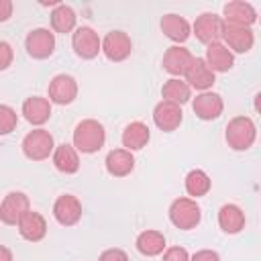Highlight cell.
<instances>
[{
	"mask_svg": "<svg viewBox=\"0 0 261 261\" xmlns=\"http://www.w3.org/2000/svg\"><path fill=\"white\" fill-rule=\"evenodd\" d=\"M12 59H14L12 45L6 43V41H0V71L8 69V67L12 65Z\"/></svg>",
	"mask_w": 261,
	"mask_h": 261,
	"instance_id": "cell-32",
	"label": "cell"
},
{
	"mask_svg": "<svg viewBox=\"0 0 261 261\" xmlns=\"http://www.w3.org/2000/svg\"><path fill=\"white\" fill-rule=\"evenodd\" d=\"M169 220L179 230H192L202 220V208L194 198H175L169 206Z\"/></svg>",
	"mask_w": 261,
	"mask_h": 261,
	"instance_id": "cell-3",
	"label": "cell"
},
{
	"mask_svg": "<svg viewBox=\"0 0 261 261\" xmlns=\"http://www.w3.org/2000/svg\"><path fill=\"white\" fill-rule=\"evenodd\" d=\"M224 139H226V143L232 151H247V149L253 147V143L257 139V126L245 114L232 116L226 124Z\"/></svg>",
	"mask_w": 261,
	"mask_h": 261,
	"instance_id": "cell-2",
	"label": "cell"
},
{
	"mask_svg": "<svg viewBox=\"0 0 261 261\" xmlns=\"http://www.w3.org/2000/svg\"><path fill=\"white\" fill-rule=\"evenodd\" d=\"M135 247L141 255L145 257H157L165 251L167 243H165V234L161 230H155V228H147L143 232H139L137 241H135Z\"/></svg>",
	"mask_w": 261,
	"mask_h": 261,
	"instance_id": "cell-22",
	"label": "cell"
},
{
	"mask_svg": "<svg viewBox=\"0 0 261 261\" xmlns=\"http://www.w3.org/2000/svg\"><path fill=\"white\" fill-rule=\"evenodd\" d=\"M22 116L35 124V126H41L45 124L49 118H51V102L43 96H31L22 102Z\"/></svg>",
	"mask_w": 261,
	"mask_h": 261,
	"instance_id": "cell-20",
	"label": "cell"
},
{
	"mask_svg": "<svg viewBox=\"0 0 261 261\" xmlns=\"http://www.w3.org/2000/svg\"><path fill=\"white\" fill-rule=\"evenodd\" d=\"M184 186H186V192H188L190 196L202 198V196H206V194L210 192L212 179L208 177V173H206L204 169H192V171H188Z\"/></svg>",
	"mask_w": 261,
	"mask_h": 261,
	"instance_id": "cell-29",
	"label": "cell"
},
{
	"mask_svg": "<svg viewBox=\"0 0 261 261\" xmlns=\"http://www.w3.org/2000/svg\"><path fill=\"white\" fill-rule=\"evenodd\" d=\"M51 159H53L55 169L61 171V173H65V175H71V173H75L80 169V155L73 149V145H69V143L55 145Z\"/></svg>",
	"mask_w": 261,
	"mask_h": 261,
	"instance_id": "cell-24",
	"label": "cell"
},
{
	"mask_svg": "<svg viewBox=\"0 0 261 261\" xmlns=\"http://www.w3.org/2000/svg\"><path fill=\"white\" fill-rule=\"evenodd\" d=\"M202 59L206 61V65L214 73H224V71L232 69V65H234V55L222 43H210V45H206V55Z\"/></svg>",
	"mask_w": 261,
	"mask_h": 261,
	"instance_id": "cell-19",
	"label": "cell"
},
{
	"mask_svg": "<svg viewBox=\"0 0 261 261\" xmlns=\"http://www.w3.org/2000/svg\"><path fill=\"white\" fill-rule=\"evenodd\" d=\"M75 22H77V16H75V10L69 6V4H57L53 6L51 10V27L55 33H71L75 31Z\"/></svg>",
	"mask_w": 261,
	"mask_h": 261,
	"instance_id": "cell-27",
	"label": "cell"
},
{
	"mask_svg": "<svg viewBox=\"0 0 261 261\" xmlns=\"http://www.w3.org/2000/svg\"><path fill=\"white\" fill-rule=\"evenodd\" d=\"M71 47L77 57L82 59H94L102 51V39L92 27H77L71 33Z\"/></svg>",
	"mask_w": 261,
	"mask_h": 261,
	"instance_id": "cell-5",
	"label": "cell"
},
{
	"mask_svg": "<svg viewBox=\"0 0 261 261\" xmlns=\"http://www.w3.org/2000/svg\"><path fill=\"white\" fill-rule=\"evenodd\" d=\"M192 110L200 120H216L222 110H224V102L222 96L216 92H200L194 100H192Z\"/></svg>",
	"mask_w": 261,
	"mask_h": 261,
	"instance_id": "cell-16",
	"label": "cell"
},
{
	"mask_svg": "<svg viewBox=\"0 0 261 261\" xmlns=\"http://www.w3.org/2000/svg\"><path fill=\"white\" fill-rule=\"evenodd\" d=\"M12 10H14V4L10 0H0V22H6L12 16Z\"/></svg>",
	"mask_w": 261,
	"mask_h": 261,
	"instance_id": "cell-35",
	"label": "cell"
},
{
	"mask_svg": "<svg viewBox=\"0 0 261 261\" xmlns=\"http://www.w3.org/2000/svg\"><path fill=\"white\" fill-rule=\"evenodd\" d=\"M149 139H151V130H149V126H147L145 122H141V120L128 122V124L124 126V130H122V137H120L122 147H124L126 151H130V153L143 149V147L149 143Z\"/></svg>",
	"mask_w": 261,
	"mask_h": 261,
	"instance_id": "cell-23",
	"label": "cell"
},
{
	"mask_svg": "<svg viewBox=\"0 0 261 261\" xmlns=\"http://www.w3.org/2000/svg\"><path fill=\"white\" fill-rule=\"evenodd\" d=\"M222 45L234 55V53H247L253 49L255 35L247 27H237V24H226L222 22Z\"/></svg>",
	"mask_w": 261,
	"mask_h": 261,
	"instance_id": "cell-9",
	"label": "cell"
},
{
	"mask_svg": "<svg viewBox=\"0 0 261 261\" xmlns=\"http://www.w3.org/2000/svg\"><path fill=\"white\" fill-rule=\"evenodd\" d=\"M102 53L110 61H124L133 53V41L124 31H110L102 39Z\"/></svg>",
	"mask_w": 261,
	"mask_h": 261,
	"instance_id": "cell-13",
	"label": "cell"
},
{
	"mask_svg": "<svg viewBox=\"0 0 261 261\" xmlns=\"http://www.w3.org/2000/svg\"><path fill=\"white\" fill-rule=\"evenodd\" d=\"M47 100L51 104H59V106H65V104H71L75 98H77V82L73 75L69 73H57L53 75V80L49 82V88H47Z\"/></svg>",
	"mask_w": 261,
	"mask_h": 261,
	"instance_id": "cell-6",
	"label": "cell"
},
{
	"mask_svg": "<svg viewBox=\"0 0 261 261\" xmlns=\"http://www.w3.org/2000/svg\"><path fill=\"white\" fill-rule=\"evenodd\" d=\"M98 261H128V255L122 249H106L102 251V255L98 257Z\"/></svg>",
	"mask_w": 261,
	"mask_h": 261,
	"instance_id": "cell-33",
	"label": "cell"
},
{
	"mask_svg": "<svg viewBox=\"0 0 261 261\" xmlns=\"http://www.w3.org/2000/svg\"><path fill=\"white\" fill-rule=\"evenodd\" d=\"M192 33L204 45L220 43V39H222V18L214 12H202L200 16H196V20L192 24Z\"/></svg>",
	"mask_w": 261,
	"mask_h": 261,
	"instance_id": "cell-8",
	"label": "cell"
},
{
	"mask_svg": "<svg viewBox=\"0 0 261 261\" xmlns=\"http://www.w3.org/2000/svg\"><path fill=\"white\" fill-rule=\"evenodd\" d=\"M0 261H14L12 251L8 247H4V245H0Z\"/></svg>",
	"mask_w": 261,
	"mask_h": 261,
	"instance_id": "cell-36",
	"label": "cell"
},
{
	"mask_svg": "<svg viewBox=\"0 0 261 261\" xmlns=\"http://www.w3.org/2000/svg\"><path fill=\"white\" fill-rule=\"evenodd\" d=\"M22 153L27 159L31 161H45L49 159V155H53V149H55V141H53V135L45 128H33L24 135L22 139Z\"/></svg>",
	"mask_w": 261,
	"mask_h": 261,
	"instance_id": "cell-4",
	"label": "cell"
},
{
	"mask_svg": "<svg viewBox=\"0 0 261 261\" xmlns=\"http://www.w3.org/2000/svg\"><path fill=\"white\" fill-rule=\"evenodd\" d=\"M255 20H257V10L251 2L232 0V2H226L222 8V22H226V24L251 29L255 24Z\"/></svg>",
	"mask_w": 261,
	"mask_h": 261,
	"instance_id": "cell-11",
	"label": "cell"
},
{
	"mask_svg": "<svg viewBox=\"0 0 261 261\" xmlns=\"http://www.w3.org/2000/svg\"><path fill=\"white\" fill-rule=\"evenodd\" d=\"M245 222H247V218H245V212H243L241 206H237V204L220 206V210H218V226L222 228V232L237 234V232H241L245 228Z\"/></svg>",
	"mask_w": 261,
	"mask_h": 261,
	"instance_id": "cell-25",
	"label": "cell"
},
{
	"mask_svg": "<svg viewBox=\"0 0 261 261\" xmlns=\"http://www.w3.org/2000/svg\"><path fill=\"white\" fill-rule=\"evenodd\" d=\"M73 149L77 153H86V155H92V153H98L104 143H106V130H104V124L98 122L96 118H84L75 124L73 128Z\"/></svg>",
	"mask_w": 261,
	"mask_h": 261,
	"instance_id": "cell-1",
	"label": "cell"
},
{
	"mask_svg": "<svg viewBox=\"0 0 261 261\" xmlns=\"http://www.w3.org/2000/svg\"><path fill=\"white\" fill-rule=\"evenodd\" d=\"M18 124V114L12 106L0 104V137L10 135Z\"/></svg>",
	"mask_w": 261,
	"mask_h": 261,
	"instance_id": "cell-30",
	"label": "cell"
},
{
	"mask_svg": "<svg viewBox=\"0 0 261 261\" xmlns=\"http://www.w3.org/2000/svg\"><path fill=\"white\" fill-rule=\"evenodd\" d=\"M159 24H161L163 35H165L167 39H171L173 43H184V41H188V37L192 35V27H190V22H188L184 16L175 14V12L165 14V16L161 18Z\"/></svg>",
	"mask_w": 261,
	"mask_h": 261,
	"instance_id": "cell-26",
	"label": "cell"
},
{
	"mask_svg": "<svg viewBox=\"0 0 261 261\" xmlns=\"http://www.w3.org/2000/svg\"><path fill=\"white\" fill-rule=\"evenodd\" d=\"M16 228H18V232H20V237H22L24 241H29V243H39V241H43L45 234H47V220H45V216H43L41 212L29 210V212L22 214V218H20L18 224H16Z\"/></svg>",
	"mask_w": 261,
	"mask_h": 261,
	"instance_id": "cell-17",
	"label": "cell"
},
{
	"mask_svg": "<svg viewBox=\"0 0 261 261\" xmlns=\"http://www.w3.org/2000/svg\"><path fill=\"white\" fill-rule=\"evenodd\" d=\"M161 261H190V253H188L184 247H179V245H175V247H165Z\"/></svg>",
	"mask_w": 261,
	"mask_h": 261,
	"instance_id": "cell-31",
	"label": "cell"
},
{
	"mask_svg": "<svg viewBox=\"0 0 261 261\" xmlns=\"http://www.w3.org/2000/svg\"><path fill=\"white\" fill-rule=\"evenodd\" d=\"M31 210V200L24 192H8L0 204V222L16 226L24 212Z\"/></svg>",
	"mask_w": 261,
	"mask_h": 261,
	"instance_id": "cell-7",
	"label": "cell"
},
{
	"mask_svg": "<svg viewBox=\"0 0 261 261\" xmlns=\"http://www.w3.org/2000/svg\"><path fill=\"white\" fill-rule=\"evenodd\" d=\"M184 120V112H181V106L173 104V102H167V100H161L155 104L153 108V122L159 130L163 133H173L179 128Z\"/></svg>",
	"mask_w": 261,
	"mask_h": 261,
	"instance_id": "cell-12",
	"label": "cell"
},
{
	"mask_svg": "<svg viewBox=\"0 0 261 261\" xmlns=\"http://www.w3.org/2000/svg\"><path fill=\"white\" fill-rule=\"evenodd\" d=\"M192 59H194V55L190 53V49L179 47V45H171V47L163 53L161 65H163V69H165L167 73H171L173 77H181V75L186 73L188 65L192 63Z\"/></svg>",
	"mask_w": 261,
	"mask_h": 261,
	"instance_id": "cell-18",
	"label": "cell"
},
{
	"mask_svg": "<svg viewBox=\"0 0 261 261\" xmlns=\"http://www.w3.org/2000/svg\"><path fill=\"white\" fill-rule=\"evenodd\" d=\"M161 96H163V100L181 106V104L190 102V98H192V88H190L181 77H169V80L163 84V88H161Z\"/></svg>",
	"mask_w": 261,
	"mask_h": 261,
	"instance_id": "cell-28",
	"label": "cell"
},
{
	"mask_svg": "<svg viewBox=\"0 0 261 261\" xmlns=\"http://www.w3.org/2000/svg\"><path fill=\"white\" fill-rule=\"evenodd\" d=\"M24 49L33 59H47L55 51V35L49 29H33L24 39Z\"/></svg>",
	"mask_w": 261,
	"mask_h": 261,
	"instance_id": "cell-10",
	"label": "cell"
},
{
	"mask_svg": "<svg viewBox=\"0 0 261 261\" xmlns=\"http://www.w3.org/2000/svg\"><path fill=\"white\" fill-rule=\"evenodd\" d=\"M53 216L61 226H73L82 218V202L73 194H61L53 204Z\"/></svg>",
	"mask_w": 261,
	"mask_h": 261,
	"instance_id": "cell-14",
	"label": "cell"
},
{
	"mask_svg": "<svg viewBox=\"0 0 261 261\" xmlns=\"http://www.w3.org/2000/svg\"><path fill=\"white\" fill-rule=\"evenodd\" d=\"M106 171L112 177H126L135 169V157L126 149H112L104 159Z\"/></svg>",
	"mask_w": 261,
	"mask_h": 261,
	"instance_id": "cell-21",
	"label": "cell"
},
{
	"mask_svg": "<svg viewBox=\"0 0 261 261\" xmlns=\"http://www.w3.org/2000/svg\"><path fill=\"white\" fill-rule=\"evenodd\" d=\"M190 261H220V255L212 249H200L190 257Z\"/></svg>",
	"mask_w": 261,
	"mask_h": 261,
	"instance_id": "cell-34",
	"label": "cell"
},
{
	"mask_svg": "<svg viewBox=\"0 0 261 261\" xmlns=\"http://www.w3.org/2000/svg\"><path fill=\"white\" fill-rule=\"evenodd\" d=\"M184 82L190 86V88H196L200 92H208L214 82H216V73L206 65V61L202 57H194L192 63L188 65L186 73H184Z\"/></svg>",
	"mask_w": 261,
	"mask_h": 261,
	"instance_id": "cell-15",
	"label": "cell"
}]
</instances>
